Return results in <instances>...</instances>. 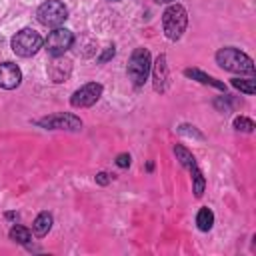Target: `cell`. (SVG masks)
Listing matches in <instances>:
<instances>
[{
    "mask_svg": "<svg viewBox=\"0 0 256 256\" xmlns=\"http://www.w3.org/2000/svg\"><path fill=\"white\" fill-rule=\"evenodd\" d=\"M184 76H188V78H192V80H198L200 84H206V86H214V88H218V90L226 92V86H224V82L216 80V78H214V76H210V74H204V72H202V70H198V68H186V70H184Z\"/></svg>",
    "mask_w": 256,
    "mask_h": 256,
    "instance_id": "obj_13",
    "label": "cell"
},
{
    "mask_svg": "<svg viewBox=\"0 0 256 256\" xmlns=\"http://www.w3.org/2000/svg\"><path fill=\"white\" fill-rule=\"evenodd\" d=\"M150 68H152V62H150V52L146 48H136L128 60V78L130 82L140 88L144 86V82L148 80V74H150Z\"/></svg>",
    "mask_w": 256,
    "mask_h": 256,
    "instance_id": "obj_3",
    "label": "cell"
},
{
    "mask_svg": "<svg viewBox=\"0 0 256 256\" xmlns=\"http://www.w3.org/2000/svg\"><path fill=\"white\" fill-rule=\"evenodd\" d=\"M232 86L244 94H254L256 92V82L254 78H232Z\"/></svg>",
    "mask_w": 256,
    "mask_h": 256,
    "instance_id": "obj_17",
    "label": "cell"
},
{
    "mask_svg": "<svg viewBox=\"0 0 256 256\" xmlns=\"http://www.w3.org/2000/svg\"><path fill=\"white\" fill-rule=\"evenodd\" d=\"M10 238H12L14 242H18V244H28V242H30V238H32V234H30V230H28V228H24V226L16 224V226H12V228H10Z\"/></svg>",
    "mask_w": 256,
    "mask_h": 256,
    "instance_id": "obj_16",
    "label": "cell"
},
{
    "mask_svg": "<svg viewBox=\"0 0 256 256\" xmlns=\"http://www.w3.org/2000/svg\"><path fill=\"white\" fill-rule=\"evenodd\" d=\"M36 124L42 128H48V130H72V132H76L82 128V120L74 114H68V112L40 118V120H36Z\"/></svg>",
    "mask_w": 256,
    "mask_h": 256,
    "instance_id": "obj_7",
    "label": "cell"
},
{
    "mask_svg": "<svg viewBox=\"0 0 256 256\" xmlns=\"http://www.w3.org/2000/svg\"><path fill=\"white\" fill-rule=\"evenodd\" d=\"M174 154H176L178 162H180L184 168H188V172L192 174L194 196H196V198H200V196H202V192H204L206 180H204V176H202V172H200V168H198V164H196V158L192 156V152H188V150H186L184 146H180V144H176V146H174Z\"/></svg>",
    "mask_w": 256,
    "mask_h": 256,
    "instance_id": "obj_6",
    "label": "cell"
},
{
    "mask_svg": "<svg viewBox=\"0 0 256 256\" xmlns=\"http://www.w3.org/2000/svg\"><path fill=\"white\" fill-rule=\"evenodd\" d=\"M36 18L42 26H50V28H58L66 18H68V10L60 0H46L44 4L38 6L36 10Z\"/></svg>",
    "mask_w": 256,
    "mask_h": 256,
    "instance_id": "obj_5",
    "label": "cell"
},
{
    "mask_svg": "<svg viewBox=\"0 0 256 256\" xmlns=\"http://www.w3.org/2000/svg\"><path fill=\"white\" fill-rule=\"evenodd\" d=\"M22 82V72L16 64L12 62H2L0 64V88L4 90H14Z\"/></svg>",
    "mask_w": 256,
    "mask_h": 256,
    "instance_id": "obj_10",
    "label": "cell"
},
{
    "mask_svg": "<svg viewBox=\"0 0 256 256\" xmlns=\"http://www.w3.org/2000/svg\"><path fill=\"white\" fill-rule=\"evenodd\" d=\"M156 2H162V4H168V2H174V0H156Z\"/></svg>",
    "mask_w": 256,
    "mask_h": 256,
    "instance_id": "obj_22",
    "label": "cell"
},
{
    "mask_svg": "<svg viewBox=\"0 0 256 256\" xmlns=\"http://www.w3.org/2000/svg\"><path fill=\"white\" fill-rule=\"evenodd\" d=\"M100 96H102V84H98V82H88V84H84L82 88H78V90L72 94L70 104H72L74 108H88V106L96 104Z\"/></svg>",
    "mask_w": 256,
    "mask_h": 256,
    "instance_id": "obj_9",
    "label": "cell"
},
{
    "mask_svg": "<svg viewBox=\"0 0 256 256\" xmlns=\"http://www.w3.org/2000/svg\"><path fill=\"white\" fill-rule=\"evenodd\" d=\"M114 54H116V48H114V46H108V48L104 50V54H102V56H98V62H100V64H104V62H106V60H110Z\"/></svg>",
    "mask_w": 256,
    "mask_h": 256,
    "instance_id": "obj_19",
    "label": "cell"
},
{
    "mask_svg": "<svg viewBox=\"0 0 256 256\" xmlns=\"http://www.w3.org/2000/svg\"><path fill=\"white\" fill-rule=\"evenodd\" d=\"M168 64H166V56L160 54L154 62V90L156 92H166L168 88Z\"/></svg>",
    "mask_w": 256,
    "mask_h": 256,
    "instance_id": "obj_12",
    "label": "cell"
},
{
    "mask_svg": "<svg viewBox=\"0 0 256 256\" xmlns=\"http://www.w3.org/2000/svg\"><path fill=\"white\" fill-rule=\"evenodd\" d=\"M234 128L236 130H242V132H252L254 130V122L246 116H236L234 118Z\"/></svg>",
    "mask_w": 256,
    "mask_h": 256,
    "instance_id": "obj_18",
    "label": "cell"
},
{
    "mask_svg": "<svg viewBox=\"0 0 256 256\" xmlns=\"http://www.w3.org/2000/svg\"><path fill=\"white\" fill-rule=\"evenodd\" d=\"M10 46H12L14 54L28 58V56H34L42 48V36L32 28H22L20 32H16L12 36Z\"/></svg>",
    "mask_w": 256,
    "mask_h": 256,
    "instance_id": "obj_4",
    "label": "cell"
},
{
    "mask_svg": "<svg viewBox=\"0 0 256 256\" xmlns=\"http://www.w3.org/2000/svg\"><path fill=\"white\" fill-rule=\"evenodd\" d=\"M70 72H72V62L68 58H64V54L62 56H54V60L48 64V76L56 84L64 82L70 76Z\"/></svg>",
    "mask_w": 256,
    "mask_h": 256,
    "instance_id": "obj_11",
    "label": "cell"
},
{
    "mask_svg": "<svg viewBox=\"0 0 256 256\" xmlns=\"http://www.w3.org/2000/svg\"><path fill=\"white\" fill-rule=\"evenodd\" d=\"M162 26H164V34L168 40H180L188 26L186 8L180 4H170L162 14Z\"/></svg>",
    "mask_w": 256,
    "mask_h": 256,
    "instance_id": "obj_2",
    "label": "cell"
},
{
    "mask_svg": "<svg viewBox=\"0 0 256 256\" xmlns=\"http://www.w3.org/2000/svg\"><path fill=\"white\" fill-rule=\"evenodd\" d=\"M216 62H218L220 68H224L228 72H234V74H254V62H252V58L248 54L240 52L234 46L220 48L216 52Z\"/></svg>",
    "mask_w": 256,
    "mask_h": 256,
    "instance_id": "obj_1",
    "label": "cell"
},
{
    "mask_svg": "<svg viewBox=\"0 0 256 256\" xmlns=\"http://www.w3.org/2000/svg\"><path fill=\"white\" fill-rule=\"evenodd\" d=\"M50 228H52V214H50V212H40V214L36 216L34 224H32L34 234H36L38 238H42V236H46V234L50 232Z\"/></svg>",
    "mask_w": 256,
    "mask_h": 256,
    "instance_id": "obj_14",
    "label": "cell"
},
{
    "mask_svg": "<svg viewBox=\"0 0 256 256\" xmlns=\"http://www.w3.org/2000/svg\"><path fill=\"white\" fill-rule=\"evenodd\" d=\"M116 164H118L120 168H128V166H130V154H126V152L118 154V158H116Z\"/></svg>",
    "mask_w": 256,
    "mask_h": 256,
    "instance_id": "obj_20",
    "label": "cell"
},
{
    "mask_svg": "<svg viewBox=\"0 0 256 256\" xmlns=\"http://www.w3.org/2000/svg\"><path fill=\"white\" fill-rule=\"evenodd\" d=\"M96 182H98V184H102V186H106V184H108V174H106V172L96 174Z\"/></svg>",
    "mask_w": 256,
    "mask_h": 256,
    "instance_id": "obj_21",
    "label": "cell"
},
{
    "mask_svg": "<svg viewBox=\"0 0 256 256\" xmlns=\"http://www.w3.org/2000/svg\"><path fill=\"white\" fill-rule=\"evenodd\" d=\"M196 224H198V230L208 232V230L212 228V224H214V212H212L208 206L200 208L198 214H196Z\"/></svg>",
    "mask_w": 256,
    "mask_h": 256,
    "instance_id": "obj_15",
    "label": "cell"
},
{
    "mask_svg": "<svg viewBox=\"0 0 256 256\" xmlns=\"http://www.w3.org/2000/svg\"><path fill=\"white\" fill-rule=\"evenodd\" d=\"M110 2H116V0H110Z\"/></svg>",
    "mask_w": 256,
    "mask_h": 256,
    "instance_id": "obj_23",
    "label": "cell"
},
{
    "mask_svg": "<svg viewBox=\"0 0 256 256\" xmlns=\"http://www.w3.org/2000/svg\"><path fill=\"white\" fill-rule=\"evenodd\" d=\"M46 50H48V54H52V56H62L68 48H72V44H74V34L68 30V28H54L50 34H48V38H46Z\"/></svg>",
    "mask_w": 256,
    "mask_h": 256,
    "instance_id": "obj_8",
    "label": "cell"
}]
</instances>
